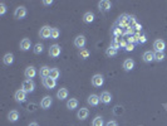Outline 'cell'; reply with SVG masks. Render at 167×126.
Segmentation results:
<instances>
[{
  "mask_svg": "<svg viewBox=\"0 0 167 126\" xmlns=\"http://www.w3.org/2000/svg\"><path fill=\"white\" fill-rule=\"evenodd\" d=\"M52 104H53V100H52L50 96H45V97L40 101V107L41 109H44V110H47V109H49V107L52 106Z\"/></svg>",
  "mask_w": 167,
  "mask_h": 126,
  "instance_id": "cell-12",
  "label": "cell"
},
{
  "mask_svg": "<svg viewBox=\"0 0 167 126\" xmlns=\"http://www.w3.org/2000/svg\"><path fill=\"white\" fill-rule=\"evenodd\" d=\"M61 52H62L61 45H58V44H53L49 48V56L53 57V58H57V57L61 56Z\"/></svg>",
  "mask_w": 167,
  "mask_h": 126,
  "instance_id": "cell-2",
  "label": "cell"
},
{
  "mask_svg": "<svg viewBox=\"0 0 167 126\" xmlns=\"http://www.w3.org/2000/svg\"><path fill=\"white\" fill-rule=\"evenodd\" d=\"M5 11H7V7H5L4 3H1V4H0V15H4Z\"/></svg>",
  "mask_w": 167,
  "mask_h": 126,
  "instance_id": "cell-34",
  "label": "cell"
},
{
  "mask_svg": "<svg viewBox=\"0 0 167 126\" xmlns=\"http://www.w3.org/2000/svg\"><path fill=\"white\" fill-rule=\"evenodd\" d=\"M98 7H99V10L102 11V13H106V11H108L112 7L111 1H108V0H102V1L98 3Z\"/></svg>",
  "mask_w": 167,
  "mask_h": 126,
  "instance_id": "cell-11",
  "label": "cell"
},
{
  "mask_svg": "<svg viewBox=\"0 0 167 126\" xmlns=\"http://www.w3.org/2000/svg\"><path fill=\"white\" fill-rule=\"evenodd\" d=\"M59 76H61V72H59V69L58 68H52V71H50V78L57 80V78H59Z\"/></svg>",
  "mask_w": 167,
  "mask_h": 126,
  "instance_id": "cell-30",
  "label": "cell"
},
{
  "mask_svg": "<svg viewBox=\"0 0 167 126\" xmlns=\"http://www.w3.org/2000/svg\"><path fill=\"white\" fill-rule=\"evenodd\" d=\"M79 57L83 58V59H87V58L89 57V52H88V49H86V48L81 49V52H79Z\"/></svg>",
  "mask_w": 167,
  "mask_h": 126,
  "instance_id": "cell-32",
  "label": "cell"
},
{
  "mask_svg": "<svg viewBox=\"0 0 167 126\" xmlns=\"http://www.w3.org/2000/svg\"><path fill=\"white\" fill-rule=\"evenodd\" d=\"M34 53L35 54H40V53H43V51H44V45L43 44H40V43H37L34 45Z\"/></svg>",
  "mask_w": 167,
  "mask_h": 126,
  "instance_id": "cell-26",
  "label": "cell"
},
{
  "mask_svg": "<svg viewBox=\"0 0 167 126\" xmlns=\"http://www.w3.org/2000/svg\"><path fill=\"white\" fill-rule=\"evenodd\" d=\"M133 67H134V61H133V59L128 58V59H126V61L123 62V68H124V71H132Z\"/></svg>",
  "mask_w": 167,
  "mask_h": 126,
  "instance_id": "cell-19",
  "label": "cell"
},
{
  "mask_svg": "<svg viewBox=\"0 0 167 126\" xmlns=\"http://www.w3.org/2000/svg\"><path fill=\"white\" fill-rule=\"evenodd\" d=\"M43 4H44V5H52V4H53V1H52V0H50V1H49V0H44Z\"/></svg>",
  "mask_w": 167,
  "mask_h": 126,
  "instance_id": "cell-40",
  "label": "cell"
},
{
  "mask_svg": "<svg viewBox=\"0 0 167 126\" xmlns=\"http://www.w3.org/2000/svg\"><path fill=\"white\" fill-rule=\"evenodd\" d=\"M3 62L7 66H10L11 63L14 62V56L11 54V53H7V54L4 56V58H3Z\"/></svg>",
  "mask_w": 167,
  "mask_h": 126,
  "instance_id": "cell-25",
  "label": "cell"
},
{
  "mask_svg": "<svg viewBox=\"0 0 167 126\" xmlns=\"http://www.w3.org/2000/svg\"><path fill=\"white\" fill-rule=\"evenodd\" d=\"M142 58H143V61H145L146 63H151V62L154 61V53L151 52V51H147V52L143 53Z\"/></svg>",
  "mask_w": 167,
  "mask_h": 126,
  "instance_id": "cell-16",
  "label": "cell"
},
{
  "mask_svg": "<svg viewBox=\"0 0 167 126\" xmlns=\"http://www.w3.org/2000/svg\"><path fill=\"white\" fill-rule=\"evenodd\" d=\"M104 83V78L102 75H94L92 77V85L94 87H100Z\"/></svg>",
  "mask_w": 167,
  "mask_h": 126,
  "instance_id": "cell-4",
  "label": "cell"
},
{
  "mask_svg": "<svg viewBox=\"0 0 167 126\" xmlns=\"http://www.w3.org/2000/svg\"><path fill=\"white\" fill-rule=\"evenodd\" d=\"M86 37L84 35H78L75 39H74V45L77 47V48H79V49H83L84 48V45H86Z\"/></svg>",
  "mask_w": 167,
  "mask_h": 126,
  "instance_id": "cell-8",
  "label": "cell"
},
{
  "mask_svg": "<svg viewBox=\"0 0 167 126\" xmlns=\"http://www.w3.org/2000/svg\"><path fill=\"white\" fill-rule=\"evenodd\" d=\"M106 126H118V124L116 121H109V122H107Z\"/></svg>",
  "mask_w": 167,
  "mask_h": 126,
  "instance_id": "cell-37",
  "label": "cell"
},
{
  "mask_svg": "<svg viewBox=\"0 0 167 126\" xmlns=\"http://www.w3.org/2000/svg\"><path fill=\"white\" fill-rule=\"evenodd\" d=\"M83 20H84V23H87V24H91L94 20V14L92 13V11H87V13L83 15Z\"/></svg>",
  "mask_w": 167,
  "mask_h": 126,
  "instance_id": "cell-22",
  "label": "cell"
},
{
  "mask_svg": "<svg viewBox=\"0 0 167 126\" xmlns=\"http://www.w3.org/2000/svg\"><path fill=\"white\" fill-rule=\"evenodd\" d=\"M57 97L59 100H65L68 97V89L67 88H61L59 91L57 92Z\"/></svg>",
  "mask_w": 167,
  "mask_h": 126,
  "instance_id": "cell-24",
  "label": "cell"
},
{
  "mask_svg": "<svg viewBox=\"0 0 167 126\" xmlns=\"http://www.w3.org/2000/svg\"><path fill=\"white\" fill-rule=\"evenodd\" d=\"M25 15H27L25 7H19V8H16L15 11H14V16L16 18V19H23V18H25Z\"/></svg>",
  "mask_w": 167,
  "mask_h": 126,
  "instance_id": "cell-10",
  "label": "cell"
},
{
  "mask_svg": "<svg viewBox=\"0 0 167 126\" xmlns=\"http://www.w3.org/2000/svg\"><path fill=\"white\" fill-rule=\"evenodd\" d=\"M67 107L69 110H74L78 107V100L77 98H69L68 102H67Z\"/></svg>",
  "mask_w": 167,
  "mask_h": 126,
  "instance_id": "cell-23",
  "label": "cell"
},
{
  "mask_svg": "<svg viewBox=\"0 0 167 126\" xmlns=\"http://www.w3.org/2000/svg\"><path fill=\"white\" fill-rule=\"evenodd\" d=\"M103 125H104V121L100 116H97L92 122V126H103Z\"/></svg>",
  "mask_w": 167,
  "mask_h": 126,
  "instance_id": "cell-28",
  "label": "cell"
},
{
  "mask_svg": "<svg viewBox=\"0 0 167 126\" xmlns=\"http://www.w3.org/2000/svg\"><path fill=\"white\" fill-rule=\"evenodd\" d=\"M133 28L136 29V31H141V29H142V25H141V24H138V23H137Z\"/></svg>",
  "mask_w": 167,
  "mask_h": 126,
  "instance_id": "cell-39",
  "label": "cell"
},
{
  "mask_svg": "<svg viewBox=\"0 0 167 126\" xmlns=\"http://www.w3.org/2000/svg\"><path fill=\"white\" fill-rule=\"evenodd\" d=\"M59 34H61V32H59V29H57V28H53L52 29V39H57L58 37H59Z\"/></svg>",
  "mask_w": 167,
  "mask_h": 126,
  "instance_id": "cell-33",
  "label": "cell"
},
{
  "mask_svg": "<svg viewBox=\"0 0 167 126\" xmlns=\"http://www.w3.org/2000/svg\"><path fill=\"white\" fill-rule=\"evenodd\" d=\"M146 40H147V38H146V35H145V34H143V35H140V38H138V43L143 44V43H146Z\"/></svg>",
  "mask_w": 167,
  "mask_h": 126,
  "instance_id": "cell-36",
  "label": "cell"
},
{
  "mask_svg": "<svg viewBox=\"0 0 167 126\" xmlns=\"http://www.w3.org/2000/svg\"><path fill=\"white\" fill-rule=\"evenodd\" d=\"M89 115V110L88 109H84V107H82V109H79L78 113H77V117H78L79 120H86Z\"/></svg>",
  "mask_w": 167,
  "mask_h": 126,
  "instance_id": "cell-18",
  "label": "cell"
},
{
  "mask_svg": "<svg viewBox=\"0 0 167 126\" xmlns=\"http://www.w3.org/2000/svg\"><path fill=\"white\" fill-rule=\"evenodd\" d=\"M119 45H121L122 48H126V45H127V40H121V42H119Z\"/></svg>",
  "mask_w": 167,
  "mask_h": 126,
  "instance_id": "cell-38",
  "label": "cell"
},
{
  "mask_svg": "<svg viewBox=\"0 0 167 126\" xmlns=\"http://www.w3.org/2000/svg\"><path fill=\"white\" fill-rule=\"evenodd\" d=\"M127 52H132L133 49H134V44H131V43H127V45H126V48H124Z\"/></svg>",
  "mask_w": 167,
  "mask_h": 126,
  "instance_id": "cell-35",
  "label": "cell"
},
{
  "mask_svg": "<svg viewBox=\"0 0 167 126\" xmlns=\"http://www.w3.org/2000/svg\"><path fill=\"white\" fill-rule=\"evenodd\" d=\"M24 75H25V77L28 80H32V78H34V77H35V75H37V69H35L33 66H29V67L25 68Z\"/></svg>",
  "mask_w": 167,
  "mask_h": 126,
  "instance_id": "cell-13",
  "label": "cell"
},
{
  "mask_svg": "<svg viewBox=\"0 0 167 126\" xmlns=\"http://www.w3.org/2000/svg\"><path fill=\"white\" fill-rule=\"evenodd\" d=\"M18 119H19V112H18L16 110H13V111H10L8 113V120L10 122H15L18 121Z\"/></svg>",
  "mask_w": 167,
  "mask_h": 126,
  "instance_id": "cell-20",
  "label": "cell"
},
{
  "mask_svg": "<svg viewBox=\"0 0 167 126\" xmlns=\"http://www.w3.org/2000/svg\"><path fill=\"white\" fill-rule=\"evenodd\" d=\"M87 102L91 105V106H98V104L100 102V97L97 95H91L87 100Z\"/></svg>",
  "mask_w": 167,
  "mask_h": 126,
  "instance_id": "cell-15",
  "label": "cell"
},
{
  "mask_svg": "<svg viewBox=\"0 0 167 126\" xmlns=\"http://www.w3.org/2000/svg\"><path fill=\"white\" fill-rule=\"evenodd\" d=\"M163 59H165V53L163 52H154V61L162 62Z\"/></svg>",
  "mask_w": 167,
  "mask_h": 126,
  "instance_id": "cell-27",
  "label": "cell"
},
{
  "mask_svg": "<svg viewBox=\"0 0 167 126\" xmlns=\"http://www.w3.org/2000/svg\"><path fill=\"white\" fill-rule=\"evenodd\" d=\"M128 22H129V15H127V14H122L121 16L118 18V25H119V27L128 28V27H129Z\"/></svg>",
  "mask_w": 167,
  "mask_h": 126,
  "instance_id": "cell-7",
  "label": "cell"
},
{
  "mask_svg": "<svg viewBox=\"0 0 167 126\" xmlns=\"http://www.w3.org/2000/svg\"><path fill=\"white\" fill-rule=\"evenodd\" d=\"M50 68L49 67H47V66H44V67H41L40 68V77L41 78H48V77H50Z\"/></svg>",
  "mask_w": 167,
  "mask_h": 126,
  "instance_id": "cell-21",
  "label": "cell"
},
{
  "mask_svg": "<svg viewBox=\"0 0 167 126\" xmlns=\"http://www.w3.org/2000/svg\"><path fill=\"white\" fill-rule=\"evenodd\" d=\"M99 97H100V102H103V104H106V105L111 104V101H112V95H111L109 92H107V91H104V92L100 93Z\"/></svg>",
  "mask_w": 167,
  "mask_h": 126,
  "instance_id": "cell-14",
  "label": "cell"
},
{
  "mask_svg": "<svg viewBox=\"0 0 167 126\" xmlns=\"http://www.w3.org/2000/svg\"><path fill=\"white\" fill-rule=\"evenodd\" d=\"M30 47H32L30 39L24 38V39L20 42V49H21V51H28V49H30Z\"/></svg>",
  "mask_w": 167,
  "mask_h": 126,
  "instance_id": "cell-17",
  "label": "cell"
},
{
  "mask_svg": "<svg viewBox=\"0 0 167 126\" xmlns=\"http://www.w3.org/2000/svg\"><path fill=\"white\" fill-rule=\"evenodd\" d=\"M106 54L108 56V57H115V56L117 54V49H115V48H112V47L107 48V51H106Z\"/></svg>",
  "mask_w": 167,
  "mask_h": 126,
  "instance_id": "cell-31",
  "label": "cell"
},
{
  "mask_svg": "<svg viewBox=\"0 0 167 126\" xmlns=\"http://www.w3.org/2000/svg\"><path fill=\"white\" fill-rule=\"evenodd\" d=\"M43 85H44L45 88L52 89V88H54V87L57 86V80L48 77V78H44V80H43Z\"/></svg>",
  "mask_w": 167,
  "mask_h": 126,
  "instance_id": "cell-9",
  "label": "cell"
},
{
  "mask_svg": "<svg viewBox=\"0 0 167 126\" xmlns=\"http://www.w3.org/2000/svg\"><path fill=\"white\" fill-rule=\"evenodd\" d=\"M122 34H123V31H122L121 27H115L113 28V35H115V38H119Z\"/></svg>",
  "mask_w": 167,
  "mask_h": 126,
  "instance_id": "cell-29",
  "label": "cell"
},
{
  "mask_svg": "<svg viewBox=\"0 0 167 126\" xmlns=\"http://www.w3.org/2000/svg\"><path fill=\"white\" fill-rule=\"evenodd\" d=\"M14 98H15V101L16 102H24V101L27 100V92L24 91V89H18V91L15 92V95H14Z\"/></svg>",
  "mask_w": 167,
  "mask_h": 126,
  "instance_id": "cell-3",
  "label": "cell"
},
{
  "mask_svg": "<svg viewBox=\"0 0 167 126\" xmlns=\"http://www.w3.org/2000/svg\"><path fill=\"white\" fill-rule=\"evenodd\" d=\"M153 48L156 52H163L165 48H166V43L163 39H156L153 43Z\"/></svg>",
  "mask_w": 167,
  "mask_h": 126,
  "instance_id": "cell-6",
  "label": "cell"
},
{
  "mask_svg": "<svg viewBox=\"0 0 167 126\" xmlns=\"http://www.w3.org/2000/svg\"><path fill=\"white\" fill-rule=\"evenodd\" d=\"M28 126H38V124H37V122H30Z\"/></svg>",
  "mask_w": 167,
  "mask_h": 126,
  "instance_id": "cell-41",
  "label": "cell"
},
{
  "mask_svg": "<svg viewBox=\"0 0 167 126\" xmlns=\"http://www.w3.org/2000/svg\"><path fill=\"white\" fill-rule=\"evenodd\" d=\"M34 88H35V85H34V82L32 80H24L23 81V85H21V89H24L27 93H30L34 91Z\"/></svg>",
  "mask_w": 167,
  "mask_h": 126,
  "instance_id": "cell-1",
  "label": "cell"
},
{
  "mask_svg": "<svg viewBox=\"0 0 167 126\" xmlns=\"http://www.w3.org/2000/svg\"><path fill=\"white\" fill-rule=\"evenodd\" d=\"M52 29L50 27H48V25H44L43 28L40 29V37L43 38V39H48V38H50L52 37Z\"/></svg>",
  "mask_w": 167,
  "mask_h": 126,
  "instance_id": "cell-5",
  "label": "cell"
}]
</instances>
